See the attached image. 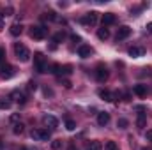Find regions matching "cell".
Here are the masks:
<instances>
[{
    "label": "cell",
    "instance_id": "obj_33",
    "mask_svg": "<svg viewBox=\"0 0 152 150\" xmlns=\"http://www.w3.org/2000/svg\"><path fill=\"white\" fill-rule=\"evenodd\" d=\"M145 140H147V141H152V131H147V133H145Z\"/></svg>",
    "mask_w": 152,
    "mask_h": 150
},
{
    "label": "cell",
    "instance_id": "obj_7",
    "mask_svg": "<svg viewBox=\"0 0 152 150\" xmlns=\"http://www.w3.org/2000/svg\"><path fill=\"white\" fill-rule=\"evenodd\" d=\"M12 76H14V67H12V66H9V64L0 66V78H2V79H9V78H12Z\"/></svg>",
    "mask_w": 152,
    "mask_h": 150
},
{
    "label": "cell",
    "instance_id": "obj_24",
    "mask_svg": "<svg viewBox=\"0 0 152 150\" xmlns=\"http://www.w3.org/2000/svg\"><path fill=\"white\" fill-rule=\"evenodd\" d=\"M11 108V101L9 99H0V110H9Z\"/></svg>",
    "mask_w": 152,
    "mask_h": 150
},
{
    "label": "cell",
    "instance_id": "obj_18",
    "mask_svg": "<svg viewBox=\"0 0 152 150\" xmlns=\"http://www.w3.org/2000/svg\"><path fill=\"white\" fill-rule=\"evenodd\" d=\"M97 37L101 39V41H106V39L110 37V30H108L106 27H103V28H99V30H97Z\"/></svg>",
    "mask_w": 152,
    "mask_h": 150
},
{
    "label": "cell",
    "instance_id": "obj_1",
    "mask_svg": "<svg viewBox=\"0 0 152 150\" xmlns=\"http://www.w3.org/2000/svg\"><path fill=\"white\" fill-rule=\"evenodd\" d=\"M14 53H16V58H18L20 62H28V60H30V51H28V48L23 46V44H20V42L14 44Z\"/></svg>",
    "mask_w": 152,
    "mask_h": 150
},
{
    "label": "cell",
    "instance_id": "obj_19",
    "mask_svg": "<svg viewBox=\"0 0 152 150\" xmlns=\"http://www.w3.org/2000/svg\"><path fill=\"white\" fill-rule=\"evenodd\" d=\"M50 73H53V74H62V66H60V64H53V66L50 67Z\"/></svg>",
    "mask_w": 152,
    "mask_h": 150
},
{
    "label": "cell",
    "instance_id": "obj_39",
    "mask_svg": "<svg viewBox=\"0 0 152 150\" xmlns=\"http://www.w3.org/2000/svg\"><path fill=\"white\" fill-rule=\"evenodd\" d=\"M20 150H28V149H25V147H21V149H20Z\"/></svg>",
    "mask_w": 152,
    "mask_h": 150
},
{
    "label": "cell",
    "instance_id": "obj_16",
    "mask_svg": "<svg viewBox=\"0 0 152 150\" xmlns=\"http://www.w3.org/2000/svg\"><path fill=\"white\" fill-rule=\"evenodd\" d=\"M9 32H11V36H20V34L23 32L21 23H12V25L9 27Z\"/></svg>",
    "mask_w": 152,
    "mask_h": 150
},
{
    "label": "cell",
    "instance_id": "obj_26",
    "mask_svg": "<svg viewBox=\"0 0 152 150\" xmlns=\"http://www.w3.org/2000/svg\"><path fill=\"white\" fill-rule=\"evenodd\" d=\"M64 37H66V36H64V32H58V34H55V36H53V42H62Z\"/></svg>",
    "mask_w": 152,
    "mask_h": 150
},
{
    "label": "cell",
    "instance_id": "obj_9",
    "mask_svg": "<svg viewBox=\"0 0 152 150\" xmlns=\"http://www.w3.org/2000/svg\"><path fill=\"white\" fill-rule=\"evenodd\" d=\"M143 55H145V48H142V46H133V48H129V57L140 58V57H143Z\"/></svg>",
    "mask_w": 152,
    "mask_h": 150
},
{
    "label": "cell",
    "instance_id": "obj_34",
    "mask_svg": "<svg viewBox=\"0 0 152 150\" xmlns=\"http://www.w3.org/2000/svg\"><path fill=\"white\" fill-rule=\"evenodd\" d=\"M11 120H12V122L20 120V115H18V113H12V115H11Z\"/></svg>",
    "mask_w": 152,
    "mask_h": 150
},
{
    "label": "cell",
    "instance_id": "obj_32",
    "mask_svg": "<svg viewBox=\"0 0 152 150\" xmlns=\"http://www.w3.org/2000/svg\"><path fill=\"white\" fill-rule=\"evenodd\" d=\"M71 41H73V42H80L81 37H80V36H76V34H73V36H71Z\"/></svg>",
    "mask_w": 152,
    "mask_h": 150
},
{
    "label": "cell",
    "instance_id": "obj_40",
    "mask_svg": "<svg viewBox=\"0 0 152 150\" xmlns=\"http://www.w3.org/2000/svg\"><path fill=\"white\" fill-rule=\"evenodd\" d=\"M0 149H2V140H0Z\"/></svg>",
    "mask_w": 152,
    "mask_h": 150
},
{
    "label": "cell",
    "instance_id": "obj_14",
    "mask_svg": "<svg viewBox=\"0 0 152 150\" xmlns=\"http://www.w3.org/2000/svg\"><path fill=\"white\" fill-rule=\"evenodd\" d=\"M115 21H117L115 14H112V12H106V14H103V27H106V25H113Z\"/></svg>",
    "mask_w": 152,
    "mask_h": 150
},
{
    "label": "cell",
    "instance_id": "obj_15",
    "mask_svg": "<svg viewBox=\"0 0 152 150\" xmlns=\"http://www.w3.org/2000/svg\"><path fill=\"white\" fill-rule=\"evenodd\" d=\"M97 94H99V97H101V99H104V101H108V103H112V101H115L113 94H112L110 90H103V88H101V90H99Z\"/></svg>",
    "mask_w": 152,
    "mask_h": 150
},
{
    "label": "cell",
    "instance_id": "obj_20",
    "mask_svg": "<svg viewBox=\"0 0 152 150\" xmlns=\"http://www.w3.org/2000/svg\"><path fill=\"white\" fill-rule=\"evenodd\" d=\"M23 131H25V125H23L21 122H20V124H14V127H12V133H14V134H21Z\"/></svg>",
    "mask_w": 152,
    "mask_h": 150
},
{
    "label": "cell",
    "instance_id": "obj_36",
    "mask_svg": "<svg viewBox=\"0 0 152 150\" xmlns=\"http://www.w3.org/2000/svg\"><path fill=\"white\" fill-rule=\"evenodd\" d=\"M147 32H152V23H149V25H147Z\"/></svg>",
    "mask_w": 152,
    "mask_h": 150
},
{
    "label": "cell",
    "instance_id": "obj_8",
    "mask_svg": "<svg viewBox=\"0 0 152 150\" xmlns=\"http://www.w3.org/2000/svg\"><path fill=\"white\" fill-rule=\"evenodd\" d=\"M129 36H131V28L127 25H124V27H120L117 30V41H124V39H127Z\"/></svg>",
    "mask_w": 152,
    "mask_h": 150
},
{
    "label": "cell",
    "instance_id": "obj_31",
    "mask_svg": "<svg viewBox=\"0 0 152 150\" xmlns=\"http://www.w3.org/2000/svg\"><path fill=\"white\" fill-rule=\"evenodd\" d=\"M28 88H30V90H36V88H37V83H36V81H28Z\"/></svg>",
    "mask_w": 152,
    "mask_h": 150
},
{
    "label": "cell",
    "instance_id": "obj_10",
    "mask_svg": "<svg viewBox=\"0 0 152 150\" xmlns=\"http://www.w3.org/2000/svg\"><path fill=\"white\" fill-rule=\"evenodd\" d=\"M78 55H80L81 58H88V57L92 55V48L87 46V44H81V46L78 48Z\"/></svg>",
    "mask_w": 152,
    "mask_h": 150
},
{
    "label": "cell",
    "instance_id": "obj_29",
    "mask_svg": "<svg viewBox=\"0 0 152 150\" xmlns=\"http://www.w3.org/2000/svg\"><path fill=\"white\" fill-rule=\"evenodd\" d=\"M60 83H62L66 88H69V87H71V81H69V79H62V78H60Z\"/></svg>",
    "mask_w": 152,
    "mask_h": 150
},
{
    "label": "cell",
    "instance_id": "obj_17",
    "mask_svg": "<svg viewBox=\"0 0 152 150\" xmlns=\"http://www.w3.org/2000/svg\"><path fill=\"white\" fill-rule=\"evenodd\" d=\"M134 94L138 95V97H145L147 95V85H134Z\"/></svg>",
    "mask_w": 152,
    "mask_h": 150
},
{
    "label": "cell",
    "instance_id": "obj_6",
    "mask_svg": "<svg viewBox=\"0 0 152 150\" xmlns=\"http://www.w3.org/2000/svg\"><path fill=\"white\" fill-rule=\"evenodd\" d=\"M96 79H97L99 83H104V81L108 79V69H106L103 64H99L97 69H96Z\"/></svg>",
    "mask_w": 152,
    "mask_h": 150
},
{
    "label": "cell",
    "instance_id": "obj_11",
    "mask_svg": "<svg viewBox=\"0 0 152 150\" xmlns=\"http://www.w3.org/2000/svg\"><path fill=\"white\" fill-rule=\"evenodd\" d=\"M9 99H12V101H18L20 104H25V101H27V97H25V94H21L20 90H14V92H11V95H9Z\"/></svg>",
    "mask_w": 152,
    "mask_h": 150
},
{
    "label": "cell",
    "instance_id": "obj_38",
    "mask_svg": "<svg viewBox=\"0 0 152 150\" xmlns=\"http://www.w3.org/2000/svg\"><path fill=\"white\" fill-rule=\"evenodd\" d=\"M0 30H4V21H0Z\"/></svg>",
    "mask_w": 152,
    "mask_h": 150
},
{
    "label": "cell",
    "instance_id": "obj_4",
    "mask_svg": "<svg viewBox=\"0 0 152 150\" xmlns=\"http://www.w3.org/2000/svg\"><path fill=\"white\" fill-rule=\"evenodd\" d=\"M46 34H48V28H44V27H41V25L30 28V37L32 39H44Z\"/></svg>",
    "mask_w": 152,
    "mask_h": 150
},
{
    "label": "cell",
    "instance_id": "obj_25",
    "mask_svg": "<svg viewBox=\"0 0 152 150\" xmlns=\"http://www.w3.org/2000/svg\"><path fill=\"white\" fill-rule=\"evenodd\" d=\"M127 125H129V122H127L126 118H118V122H117V127H118V129H126Z\"/></svg>",
    "mask_w": 152,
    "mask_h": 150
},
{
    "label": "cell",
    "instance_id": "obj_37",
    "mask_svg": "<svg viewBox=\"0 0 152 150\" xmlns=\"http://www.w3.org/2000/svg\"><path fill=\"white\" fill-rule=\"evenodd\" d=\"M67 150H78V149H76L75 145H69V149H67Z\"/></svg>",
    "mask_w": 152,
    "mask_h": 150
},
{
    "label": "cell",
    "instance_id": "obj_23",
    "mask_svg": "<svg viewBox=\"0 0 152 150\" xmlns=\"http://www.w3.org/2000/svg\"><path fill=\"white\" fill-rule=\"evenodd\" d=\"M66 129H67V131H75L76 129V122L75 120H71V118H67V120H66Z\"/></svg>",
    "mask_w": 152,
    "mask_h": 150
},
{
    "label": "cell",
    "instance_id": "obj_30",
    "mask_svg": "<svg viewBox=\"0 0 152 150\" xmlns=\"http://www.w3.org/2000/svg\"><path fill=\"white\" fill-rule=\"evenodd\" d=\"M4 60H5V50H4V48H0V64H2Z\"/></svg>",
    "mask_w": 152,
    "mask_h": 150
},
{
    "label": "cell",
    "instance_id": "obj_41",
    "mask_svg": "<svg viewBox=\"0 0 152 150\" xmlns=\"http://www.w3.org/2000/svg\"><path fill=\"white\" fill-rule=\"evenodd\" d=\"M142 150H151V149H142Z\"/></svg>",
    "mask_w": 152,
    "mask_h": 150
},
{
    "label": "cell",
    "instance_id": "obj_21",
    "mask_svg": "<svg viewBox=\"0 0 152 150\" xmlns=\"http://www.w3.org/2000/svg\"><path fill=\"white\" fill-rule=\"evenodd\" d=\"M87 150H103V145L99 141H90V145L87 147Z\"/></svg>",
    "mask_w": 152,
    "mask_h": 150
},
{
    "label": "cell",
    "instance_id": "obj_27",
    "mask_svg": "<svg viewBox=\"0 0 152 150\" xmlns=\"http://www.w3.org/2000/svg\"><path fill=\"white\" fill-rule=\"evenodd\" d=\"M60 147H62V141H60V140H55V141L51 143V149L53 150H58Z\"/></svg>",
    "mask_w": 152,
    "mask_h": 150
},
{
    "label": "cell",
    "instance_id": "obj_35",
    "mask_svg": "<svg viewBox=\"0 0 152 150\" xmlns=\"http://www.w3.org/2000/svg\"><path fill=\"white\" fill-rule=\"evenodd\" d=\"M44 94H46V95H51V94H53V92H51V90H50V88H44Z\"/></svg>",
    "mask_w": 152,
    "mask_h": 150
},
{
    "label": "cell",
    "instance_id": "obj_5",
    "mask_svg": "<svg viewBox=\"0 0 152 150\" xmlns=\"http://www.w3.org/2000/svg\"><path fill=\"white\" fill-rule=\"evenodd\" d=\"M30 136L34 140H41V141H48L50 140V131H44V129H32Z\"/></svg>",
    "mask_w": 152,
    "mask_h": 150
},
{
    "label": "cell",
    "instance_id": "obj_13",
    "mask_svg": "<svg viewBox=\"0 0 152 150\" xmlns=\"http://www.w3.org/2000/svg\"><path fill=\"white\" fill-rule=\"evenodd\" d=\"M44 124H46L48 127H51V129H57V127H58V120H57L53 115H46V117H44Z\"/></svg>",
    "mask_w": 152,
    "mask_h": 150
},
{
    "label": "cell",
    "instance_id": "obj_22",
    "mask_svg": "<svg viewBox=\"0 0 152 150\" xmlns=\"http://www.w3.org/2000/svg\"><path fill=\"white\" fill-rule=\"evenodd\" d=\"M104 150H120V149H118V145L115 141H106L104 143Z\"/></svg>",
    "mask_w": 152,
    "mask_h": 150
},
{
    "label": "cell",
    "instance_id": "obj_3",
    "mask_svg": "<svg viewBox=\"0 0 152 150\" xmlns=\"http://www.w3.org/2000/svg\"><path fill=\"white\" fill-rule=\"evenodd\" d=\"M97 16H99V12L90 11V12H87V14L81 18V23H83L85 27H94V25L97 23Z\"/></svg>",
    "mask_w": 152,
    "mask_h": 150
},
{
    "label": "cell",
    "instance_id": "obj_2",
    "mask_svg": "<svg viewBox=\"0 0 152 150\" xmlns=\"http://www.w3.org/2000/svg\"><path fill=\"white\" fill-rule=\"evenodd\" d=\"M34 66H36V71L37 73H48V64H46V57L42 53H36L34 55Z\"/></svg>",
    "mask_w": 152,
    "mask_h": 150
},
{
    "label": "cell",
    "instance_id": "obj_12",
    "mask_svg": "<svg viewBox=\"0 0 152 150\" xmlns=\"http://www.w3.org/2000/svg\"><path fill=\"white\" fill-rule=\"evenodd\" d=\"M108 122H110V113L106 111H101L97 115V124L101 125V127H104V125H108Z\"/></svg>",
    "mask_w": 152,
    "mask_h": 150
},
{
    "label": "cell",
    "instance_id": "obj_28",
    "mask_svg": "<svg viewBox=\"0 0 152 150\" xmlns=\"http://www.w3.org/2000/svg\"><path fill=\"white\" fill-rule=\"evenodd\" d=\"M62 73H64V74H71V73H73V67H71V66H64V67H62Z\"/></svg>",
    "mask_w": 152,
    "mask_h": 150
}]
</instances>
